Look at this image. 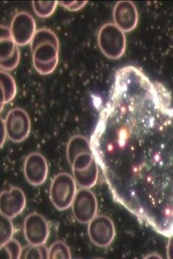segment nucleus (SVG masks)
Returning a JSON list of instances; mask_svg holds the SVG:
<instances>
[{
  "label": "nucleus",
  "instance_id": "obj_15",
  "mask_svg": "<svg viewBox=\"0 0 173 259\" xmlns=\"http://www.w3.org/2000/svg\"><path fill=\"white\" fill-rule=\"evenodd\" d=\"M99 168L98 163L95 161L85 169L73 170V176L79 187L90 189L97 184Z\"/></svg>",
  "mask_w": 173,
  "mask_h": 259
},
{
  "label": "nucleus",
  "instance_id": "obj_4",
  "mask_svg": "<svg viewBox=\"0 0 173 259\" xmlns=\"http://www.w3.org/2000/svg\"><path fill=\"white\" fill-rule=\"evenodd\" d=\"M7 137L13 143H21L28 138L31 121L27 112L20 107L12 109L4 120Z\"/></svg>",
  "mask_w": 173,
  "mask_h": 259
},
{
  "label": "nucleus",
  "instance_id": "obj_10",
  "mask_svg": "<svg viewBox=\"0 0 173 259\" xmlns=\"http://www.w3.org/2000/svg\"><path fill=\"white\" fill-rule=\"evenodd\" d=\"M25 180L33 187L45 183L49 175V165L46 158L40 153H31L27 156L23 166Z\"/></svg>",
  "mask_w": 173,
  "mask_h": 259
},
{
  "label": "nucleus",
  "instance_id": "obj_18",
  "mask_svg": "<svg viewBox=\"0 0 173 259\" xmlns=\"http://www.w3.org/2000/svg\"><path fill=\"white\" fill-rule=\"evenodd\" d=\"M23 250L20 243L17 240L12 238L1 245L0 255L2 258L18 259L21 258Z\"/></svg>",
  "mask_w": 173,
  "mask_h": 259
},
{
  "label": "nucleus",
  "instance_id": "obj_3",
  "mask_svg": "<svg viewBox=\"0 0 173 259\" xmlns=\"http://www.w3.org/2000/svg\"><path fill=\"white\" fill-rule=\"evenodd\" d=\"M78 192V184L73 175L66 172L56 175L51 184L49 196L51 203L58 210L71 207Z\"/></svg>",
  "mask_w": 173,
  "mask_h": 259
},
{
  "label": "nucleus",
  "instance_id": "obj_14",
  "mask_svg": "<svg viewBox=\"0 0 173 259\" xmlns=\"http://www.w3.org/2000/svg\"><path fill=\"white\" fill-rule=\"evenodd\" d=\"M85 153H93L90 141L85 136H75L70 140L66 147V157L70 166L80 155Z\"/></svg>",
  "mask_w": 173,
  "mask_h": 259
},
{
  "label": "nucleus",
  "instance_id": "obj_21",
  "mask_svg": "<svg viewBox=\"0 0 173 259\" xmlns=\"http://www.w3.org/2000/svg\"><path fill=\"white\" fill-rule=\"evenodd\" d=\"M12 219L5 217L1 214V234H0V245L5 244L6 242L10 241L13 238L15 228Z\"/></svg>",
  "mask_w": 173,
  "mask_h": 259
},
{
  "label": "nucleus",
  "instance_id": "obj_20",
  "mask_svg": "<svg viewBox=\"0 0 173 259\" xmlns=\"http://www.w3.org/2000/svg\"><path fill=\"white\" fill-rule=\"evenodd\" d=\"M49 258L70 259L72 258L71 251L64 242L56 241L49 248Z\"/></svg>",
  "mask_w": 173,
  "mask_h": 259
},
{
  "label": "nucleus",
  "instance_id": "obj_7",
  "mask_svg": "<svg viewBox=\"0 0 173 259\" xmlns=\"http://www.w3.org/2000/svg\"><path fill=\"white\" fill-rule=\"evenodd\" d=\"M10 29L18 47L30 44L37 31L35 19L26 12H20L14 16Z\"/></svg>",
  "mask_w": 173,
  "mask_h": 259
},
{
  "label": "nucleus",
  "instance_id": "obj_17",
  "mask_svg": "<svg viewBox=\"0 0 173 259\" xmlns=\"http://www.w3.org/2000/svg\"><path fill=\"white\" fill-rule=\"evenodd\" d=\"M44 44H52L59 49V41L58 37L51 29L41 28L38 30L30 42L31 51L35 50L39 46Z\"/></svg>",
  "mask_w": 173,
  "mask_h": 259
},
{
  "label": "nucleus",
  "instance_id": "obj_19",
  "mask_svg": "<svg viewBox=\"0 0 173 259\" xmlns=\"http://www.w3.org/2000/svg\"><path fill=\"white\" fill-rule=\"evenodd\" d=\"M59 2L56 1H33L32 3V8L38 17L41 18H47L54 14Z\"/></svg>",
  "mask_w": 173,
  "mask_h": 259
},
{
  "label": "nucleus",
  "instance_id": "obj_9",
  "mask_svg": "<svg viewBox=\"0 0 173 259\" xmlns=\"http://www.w3.org/2000/svg\"><path fill=\"white\" fill-rule=\"evenodd\" d=\"M0 40V66L1 70L9 72L18 67L20 60V50L8 26L1 25Z\"/></svg>",
  "mask_w": 173,
  "mask_h": 259
},
{
  "label": "nucleus",
  "instance_id": "obj_5",
  "mask_svg": "<svg viewBox=\"0 0 173 259\" xmlns=\"http://www.w3.org/2000/svg\"><path fill=\"white\" fill-rule=\"evenodd\" d=\"M71 207L74 218L79 223L88 224L97 215L98 202L90 189L80 188L77 192Z\"/></svg>",
  "mask_w": 173,
  "mask_h": 259
},
{
  "label": "nucleus",
  "instance_id": "obj_22",
  "mask_svg": "<svg viewBox=\"0 0 173 259\" xmlns=\"http://www.w3.org/2000/svg\"><path fill=\"white\" fill-rule=\"evenodd\" d=\"M24 258H49V248L45 245H31L25 250Z\"/></svg>",
  "mask_w": 173,
  "mask_h": 259
},
{
  "label": "nucleus",
  "instance_id": "obj_16",
  "mask_svg": "<svg viewBox=\"0 0 173 259\" xmlns=\"http://www.w3.org/2000/svg\"><path fill=\"white\" fill-rule=\"evenodd\" d=\"M2 101L1 110H3L5 104L9 103L15 98L17 94L16 83L8 71L1 70Z\"/></svg>",
  "mask_w": 173,
  "mask_h": 259
},
{
  "label": "nucleus",
  "instance_id": "obj_11",
  "mask_svg": "<svg viewBox=\"0 0 173 259\" xmlns=\"http://www.w3.org/2000/svg\"><path fill=\"white\" fill-rule=\"evenodd\" d=\"M59 48L52 44L39 46L32 51V64L39 74L49 75L54 72L59 64Z\"/></svg>",
  "mask_w": 173,
  "mask_h": 259
},
{
  "label": "nucleus",
  "instance_id": "obj_6",
  "mask_svg": "<svg viewBox=\"0 0 173 259\" xmlns=\"http://www.w3.org/2000/svg\"><path fill=\"white\" fill-rule=\"evenodd\" d=\"M87 232L90 241L99 248H106L111 245L116 235L112 220L102 214H97L88 223Z\"/></svg>",
  "mask_w": 173,
  "mask_h": 259
},
{
  "label": "nucleus",
  "instance_id": "obj_1",
  "mask_svg": "<svg viewBox=\"0 0 173 259\" xmlns=\"http://www.w3.org/2000/svg\"><path fill=\"white\" fill-rule=\"evenodd\" d=\"M92 149L113 198L162 236L173 234V107L136 66L115 75Z\"/></svg>",
  "mask_w": 173,
  "mask_h": 259
},
{
  "label": "nucleus",
  "instance_id": "obj_23",
  "mask_svg": "<svg viewBox=\"0 0 173 259\" xmlns=\"http://www.w3.org/2000/svg\"><path fill=\"white\" fill-rule=\"evenodd\" d=\"M87 2L86 1H79V2H59V4L61 6L64 7L66 10L70 11H79L82 10V8H85V5H87Z\"/></svg>",
  "mask_w": 173,
  "mask_h": 259
},
{
  "label": "nucleus",
  "instance_id": "obj_13",
  "mask_svg": "<svg viewBox=\"0 0 173 259\" xmlns=\"http://www.w3.org/2000/svg\"><path fill=\"white\" fill-rule=\"evenodd\" d=\"M113 16L114 23L123 32H131L138 25V10L132 2H118L115 5Z\"/></svg>",
  "mask_w": 173,
  "mask_h": 259
},
{
  "label": "nucleus",
  "instance_id": "obj_24",
  "mask_svg": "<svg viewBox=\"0 0 173 259\" xmlns=\"http://www.w3.org/2000/svg\"><path fill=\"white\" fill-rule=\"evenodd\" d=\"M167 258L173 259V234L169 237L167 250Z\"/></svg>",
  "mask_w": 173,
  "mask_h": 259
},
{
  "label": "nucleus",
  "instance_id": "obj_8",
  "mask_svg": "<svg viewBox=\"0 0 173 259\" xmlns=\"http://www.w3.org/2000/svg\"><path fill=\"white\" fill-rule=\"evenodd\" d=\"M23 232L24 236L29 245H45L50 235V228L44 216L34 212L25 218Z\"/></svg>",
  "mask_w": 173,
  "mask_h": 259
},
{
  "label": "nucleus",
  "instance_id": "obj_12",
  "mask_svg": "<svg viewBox=\"0 0 173 259\" xmlns=\"http://www.w3.org/2000/svg\"><path fill=\"white\" fill-rule=\"evenodd\" d=\"M26 206V197L23 190L14 187L3 191L0 196V212L2 215L13 219L23 212Z\"/></svg>",
  "mask_w": 173,
  "mask_h": 259
},
{
  "label": "nucleus",
  "instance_id": "obj_25",
  "mask_svg": "<svg viewBox=\"0 0 173 259\" xmlns=\"http://www.w3.org/2000/svg\"><path fill=\"white\" fill-rule=\"evenodd\" d=\"M2 141H1V147H3V145H4L5 142V140H6L7 137V132L6 128H5L4 119L2 118Z\"/></svg>",
  "mask_w": 173,
  "mask_h": 259
},
{
  "label": "nucleus",
  "instance_id": "obj_2",
  "mask_svg": "<svg viewBox=\"0 0 173 259\" xmlns=\"http://www.w3.org/2000/svg\"><path fill=\"white\" fill-rule=\"evenodd\" d=\"M97 44L106 57L116 60L122 57L126 51V35L114 23H106L97 33Z\"/></svg>",
  "mask_w": 173,
  "mask_h": 259
}]
</instances>
